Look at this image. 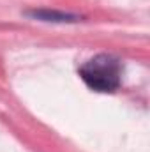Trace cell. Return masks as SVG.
I'll return each instance as SVG.
<instances>
[{
  "mask_svg": "<svg viewBox=\"0 0 150 152\" xmlns=\"http://www.w3.org/2000/svg\"><path fill=\"white\" fill-rule=\"evenodd\" d=\"M78 73L90 90L101 94H111L117 92L122 85L124 64L118 57L111 53H99L83 62Z\"/></svg>",
  "mask_w": 150,
  "mask_h": 152,
  "instance_id": "6da1fadb",
  "label": "cell"
},
{
  "mask_svg": "<svg viewBox=\"0 0 150 152\" xmlns=\"http://www.w3.org/2000/svg\"><path fill=\"white\" fill-rule=\"evenodd\" d=\"M27 18L30 20H37V21H44V23H78L81 21L79 14H73V12H66V11H57V9H27L23 12Z\"/></svg>",
  "mask_w": 150,
  "mask_h": 152,
  "instance_id": "7a4b0ae2",
  "label": "cell"
}]
</instances>
